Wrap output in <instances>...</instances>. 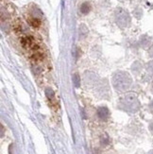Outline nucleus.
Wrapping results in <instances>:
<instances>
[{
    "label": "nucleus",
    "mask_w": 153,
    "mask_h": 154,
    "mask_svg": "<svg viewBox=\"0 0 153 154\" xmlns=\"http://www.w3.org/2000/svg\"><path fill=\"white\" fill-rule=\"evenodd\" d=\"M29 22L33 26V28H38V26L41 25V22H40V20H38L36 18H30L29 20Z\"/></svg>",
    "instance_id": "obj_1"
}]
</instances>
